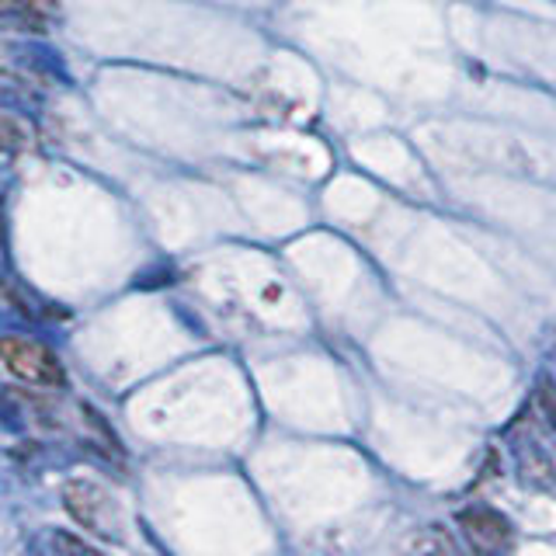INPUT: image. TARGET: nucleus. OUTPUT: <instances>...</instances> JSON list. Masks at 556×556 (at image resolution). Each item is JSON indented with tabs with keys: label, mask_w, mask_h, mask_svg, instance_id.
Masks as SVG:
<instances>
[{
	"label": "nucleus",
	"mask_w": 556,
	"mask_h": 556,
	"mask_svg": "<svg viewBox=\"0 0 556 556\" xmlns=\"http://www.w3.org/2000/svg\"><path fill=\"white\" fill-rule=\"evenodd\" d=\"M459 526L480 549H497V546L508 543V521H504L497 511H486V508L463 511Z\"/></svg>",
	"instance_id": "7ed1b4c3"
},
{
	"label": "nucleus",
	"mask_w": 556,
	"mask_h": 556,
	"mask_svg": "<svg viewBox=\"0 0 556 556\" xmlns=\"http://www.w3.org/2000/svg\"><path fill=\"white\" fill-rule=\"evenodd\" d=\"M4 147L8 150H28L35 147V129L28 126V122H22L17 115H4Z\"/></svg>",
	"instance_id": "39448f33"
},
{
	"label": "nucleus",
	"mask_w": 556,
	"mask_h": 556,
	"mask_svg": "<svg viewBox=\"0 0 556 556\" xmlns=\"http://www.w3.org/2000/svg\"><path fill=\"white\" fill-rule=\"evenodd\" d=\"M4 17L25 31H46L52 17V0H4Z\"/></svg>",
	"instance_id": "20e7f679"
},
{
	"label": "nucleus",
	"mask_w": 556,
	"mask_h": 556,
	"mask_svg": "<svg viewBox=\"0 0 556 556\" xmlns=\"http://www.w3.org/2000/svg\"><path fill=\"white\" fill-rule=\"evenodd\" d=\"M0 355H4L8 369L17 376L31 382V387H63L66 382V372L60 358L49 352L46 344L39 341H28V338H4V344H0Z\"/></svg>",
	"instance_id": "f257e3e1"
},
{
	"label": "nucleus",
	"mask_w": 556,
	"mask_h": 556,
	"mask_svg": "<svg viewBox=\"0 0 556 556\" xmlns=\"http://www.w3.org/2000/svg\"><path fill=\"white\" fill-rule=\"evenodd\" d=\"M539 400H543V410H546L549 425H553V431H556V382L543 379V387H539Z\"/></svg>",
	"instance_id": "423d86ee"
},
{
	"label": "nucleus",
	"mask_w": 556,
	"mask_h": 556,
	"mask_svg": "<svg viewBox=\"0 0 556 556\" xmlns=\"http://www.w3.org/2000/svg\"><path fill=\"white\" fill-rule=\"evenodd\" d=\"M63 504H66V511L74 515L77 526H84L87 532H112V529H104V518H101L112 511V501L101 486L87 480H70L63 491Z\"/></svg>",
	"instance_id": "f03ea898"
}]
</instances>
